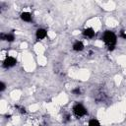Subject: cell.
I'll list each match as a JSON object with an SVG mask.
<instances>
[{
	"instance_id": "obj_1",
	"label": "cell",
	"mask_w": 126,
	"mask_h": 126,
	"mask_svg": "<svg viewBox=\"0 0 126 126\" xmlns=\"http://www.w3.org/2000/svg\"><path fill=\"white\" fill-rule=\"evenodd\" d=\"M101 39L105 43L109 51H112L115 49V44L117 42V35L112 31H105L102 34Z\"/></svg>"
},
{
	"instance_id": "obj_2",
	"label": "cell",
	"mask_w": 126,
	"mask_h": 126,
	"mask_svg": "<svg viewBox=\"0 0 126 126\" xmlns=\"http://www.w3.org/2000/svg\"><path fill=\"white\" fill-rule=\"evenodd\" d=\"M73 113L77 117H83L88 114V110L82 103H76L73 106Z\"/></svg>"
},
{
	"instance_id": "obj_3",
	"label": "cell",
	"mask_w": 126,
	"mask_h": 126,
	"mask_svg": "<svg viewBox=\"0 0 126 126\" xmlns=\"http://www.w3.org/2000/svg\"><path fill=\"white\" fill-rule=\"evenodd\" d=\"M16 64H17V59H16L15 57H13V56H8V57H6V58L4 59V61H3V63H2V66H3L4 68L8 69V68L14 67Z\"/></svg>"
},
{
	"instance_id": "obj_4",
	"label": "cell",
	"mask_w": 126,
	"mask_h": 126,
	"mask_svg": "<svg viewBox=\"0 0 126 126\" xmlns=\"http://www.w3.org/2000/svg\"><path fill=\"white\" fill-rule=\"evenodd\" d=\"M47 36V31L43 28H39L35 32V38L37 40H42Z\"/></svg>"
},
{
	"instance_id": "obj_5",
	"label": "cell",
	"mask_w": 126,
	"mask_h": 126,
	"mask_svg": "<svg viewBox=\"0 0 126 126\" xmlns=\"http://www.w3.org/2000/svg\"><path fill=\"white\" fill-rule=\"evenodd\" d=\"M82 34L85 36V37H88V38H93L95 34V32L93 28L89 27V28H85L83 31H82Z\"/></svg>"
},
{
	"instance_id": "obj_6",
	"label": "cell",
	"mask_w": 126,
	"mask_h": 126,
	"mask_svg": "<svg viewBox=\"0 0 126 126\" xmlns=\"http://www.w3.org/2000/svg\"><path fill=\"white\" fill-rule=\"evenodd\" d=\"M84 48H85V45H84V43H83L81 40H77V41H75V42L73 43V45H72V49H73L74 51H76V52L83 51Z\"/></svg>"
},
{
	"instance_id": "obj_7",
	"label": "cell",
	"mask_w": 126,
	"mask_h": 126,
	"mask_svg": "<svg viewBox=\"0 0 126 126\" xmlns=\"http://www.w3.org/2000/svg\"><path fill=\"white\" fill-rule=\"evenodd\" d=\"M20 18H21V20L22 21H24V22H32V14L30 13V12H28V11H24V12H22L21 14H20Z\"/></svg>"
},
{
	"instance_id": "obj_8",
	"label": "cell",
	"mask_w": 126,
	"mask_h": 126,
	"mask_svg": "<svg viewBox=\"0 0 126 126\" xmlns=\"http://www.w3.org/2000/svg\"><path fill=\"white\" fill-rule=\"evenodd\" d=\"M1 40H5L7 42H13L15 40V35L13 33H1L0 34Z\"/></svg>"
},
{
	"instance_id": "obj_9",
	"label": "cell",
	"mask_w": 126,
	"mask_h": 126,
	"mask_svg": "<svg viewBox=\"0 0 126 126\" xmlns=\"http://www.w3.org/2000/svg\"><path fill=\"white\" fill-rule=\"evenodd\" d=\"M88 126H100V122L96 118H92L89 120Z\"/></svg>"
},
{
	"instance_id": "obj_10",
	"label": "cell",
	"mask_w": 126,
	"mask_h": 126,
	"mask_svg": "<svg viewBox=\"0 0 126 126\" xmlns=\"http://www.w3.org/2000/svg\"><path fill=\"white\" fill-rule=\"evenodd\" d=\"M72 94H75V95H79V94H81V89H80L79 87H77V88L73 89V90H72Z\"/></svg>"
},
{
	"instance_id": "obj_11",
	"label": "cell",
	"mask_w": 126,
	"mask_h": 126,
	"mask_svg": "<svg viewBox=\"0 0 126 126\" xmlns=\"http://www.w3.org/2000/svg\"><path fill=\"white\" fill-rule=\"evenodd\" d=\"M6 89V84L4 82H0V92H4Z\"/></svg>"
},
{
	"instance_id": "obj_12",
	"label": "cell",
	"mask_w": 126,
	"mask_h": 126,
	"mask_svg": "<svg viewBox=\"0 0 126 126\" xmlns=\"http://www.w3.org/2000/svg\"><path fill=\"white\" fill-rule=\"evenodd\" d=\"M119 36H120L121 38H123V39H126V32H125V31H121Z\"/></svg>"
}]
</instances>
